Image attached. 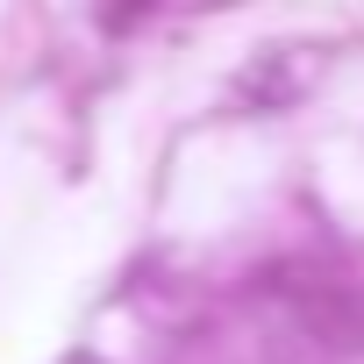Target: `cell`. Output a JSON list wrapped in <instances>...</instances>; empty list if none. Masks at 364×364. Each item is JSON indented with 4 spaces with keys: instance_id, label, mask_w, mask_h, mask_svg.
<instances>
[{
    "instance_id": "obj_1",
    "label": "cell",
    "mask_w": 364,
    "mask_h": 364,
    "mask_svg": "<svg viewBox=\"0 0 364 364\" xmlns=\"http://www.w3.org/2000/svg\"><path fill=\"white\" fill-rule=\"evenodd\" d=\"M272 300L293 314L300 336H314L321 350H343L357 357L364 350V286L336 279V272H307V264H286L272 272Z\"/></svg>"
},
{
    "instance_id": "obj_2",
    "label": "cell",
    "mask_w": 364,
    "mask_h": 364,
    "mask_svg": "<svg viewBox=\"0 0 364 364\" xmlns=\"http://www.w3.org/2000/svg\"><path fill=\"white\" fill-rule=\"evenodd\" d=\"M157 8V0H122V8H107V29H129L136 15H150Z\"/></svg>"
}]
</instances>
